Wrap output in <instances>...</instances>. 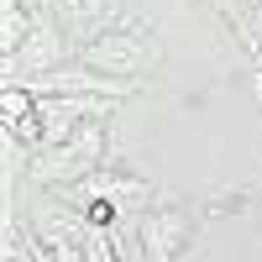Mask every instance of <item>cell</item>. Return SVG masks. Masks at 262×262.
Masks as SVG:
<instances>
[{
	"mask_svg": "<svg viewBox=\"0 0 262 262\" xmlns=\"http://www.w3.org/2000/svg\"><path fill=\"white\" fill-rule=\"evenodd\" d=\"M105 168V116L95 121H84L69 142H58V147H37L27 152V173H32V184L42 189H69V184H84L90 173Z\"/></svg>",
	"mask_w": 262,
	"mask_h": 262,
	"instance_id": "6da1fadb",
	"label": "cell"
},
{
	"mask_svg": "<svg viewBox=\"0 0 262 262\" xmlns=\"http://www.w3.org/2000/svg\"><path fill=\"white\" fill-rule=\"evenodd\" d=\"M69 63V32L53 21V11L32 6V32L21 37V48L6 58V84H21V79H37V74H53Z\"/></svg>",
	"mask_w": 262,
	"mask_h": 262,
	"instance_id": "3957f363",
	"label": "cell"
},
{
	"mask_svg": "<svg viewBox=\"0 0 262 262\" xmlns=\"http://www.w3.org/2000/svg\"><path fill=\"white\" fill-rule=\"evenodd\" d=\"M53 11V21L69 32L74 48H90L95 37L116 32V16H121V0H42Z\"/></svg>",
	"mask_w": 262,
	"mask_h": 262,
	"instance_id": "5b68a950",
	"label": "cell"
},
{
	"mask_svg": "<svg viewBox=\"0 0 262 262\" xmlns=\"http://www.w3.org/2000/svg\"><path fill=\"white\" fill-rule=\"evenodd\" d=\"M84 262H121V257H116V231L90 226V242H84Z\"/></svg>",
	"mask_w": 262,
	"mask_h": 262,
	"instance_id": "8992f818",
	"label": "cell"
},
{
	"mask_svg": "<svg viewBox=\"0 0 262 262\" xmlns=\"http://www.w3.org/2000/svg\"><path fill=\"white\" fill-rule=\"evenodd\" d=\"M79 63H90L100 74H116V79H142L163 63V42L152 37L147 27H131V32H105L95 37L90 48H79Z\"/></svg>",
	"mask_w": 262,
	"mask_h": 262,
	"instance_id": "7a4b0ae2",
	"label": "cell"
},
{
	"mask_svg": "<svg viewBox=\"0 0 262 262\" xmlns=\"http://www.w3.org/2000/svg\"><path fill=\"white\" fill-rule=\"evenodd\" d=\"M137 242H142V257L147 262H179L194 242V215L189 210H173V205H152L137 215Z\"/></svg>",
	"mask_w": 262,
	"mask_h": 262,
	"instance_id": "277c9868",
	"label": "cell"
}]
</instances>
